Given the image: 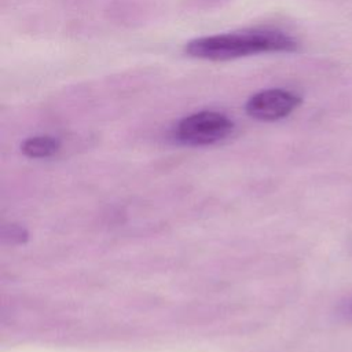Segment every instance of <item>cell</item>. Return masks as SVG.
I'll return each mask as SVG.
<instances>
[{"label": "cell", "instance_id": "1", "mask_svg": "<svg viewBox=\"0 0 352 352\" xmlns=\"http://www.w3.org/2000/svg\"><path fill=\"white\" fill-rule=\"evenodd\" d=\"M297 41L278 30H243L199 37L186 45L190 56L208 60H228L260 52H289Z\"/></svg>", "mask_w": 352, "mask_h": 352}, {"label": "cell", "instance_id": "2", "mask_svg": "<svg viewBox=\"0 0 352 352\" xmlns=\"http://www.w3.org/2000/svg\"><path fill=\"white\" fill-rule=\"evenodd\" d=\"M232 121L217 111H199L184 117L176 126V139L190 146H205L231 135Z\"/></svg>", "mask_w": 352, "mask_h": 352}, {"label": "cell", "instance_id": "3", "mask_svg": "<svg viewBox=\"0 0 352 352\" xmlns=\"http://www.w3.org/2000/svg\"><path fill=\"white\" fill-rule=\"evenodd\" d=\"M301 99L285 89H265L254 94L246 103V113L256 120L275 121L289 116Z\"/></svg>", "mask_w": 352, "mask_h": 352}, {"label": "cell", "instance_id": "4", "mask_svg": "<svg viewBox=\"0 0 352 352\" xmlns=\"http://www.w3.org/2000/svg\"><path fill=\"white\" fill-rule=\"evenodd\" d=\"M21 148L30 158H45L59 150V140L51 136H33L26 139Z\"/></svg>", "mask_w": 352, "mask_h": 352}, {"label": "cell", "instance_id": "5", "mask_svg": "<svg viewBox=\"0 0 352 352\" xmlns=\"http://www.w3.org/2000/svg\"><path fill=\"white\" fill-rule=\"evenodd\" d=\"M3 236H4L6 239H8L10 242L21 243V242L26 241L28 232H26L22 227L12 224V226H8V227L3 231Z\"/></svg>", "mask_w": 352, "mask_h": 352}, {"label": "cell", "instance_id": "6", "mask_svg": "<svg viewBox=\"0 0 352 352\" xmlns=\"http://www.w3.org/2000/svg\"><path fill=\"white\" fill-rule=\"evenodd\" d=\"M340 315L346 320H352V298L346 300L340 307Z\"/></svg>", "mask_w": 352, "mask_h": 352}]
</instances>
